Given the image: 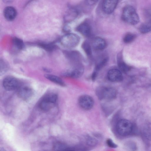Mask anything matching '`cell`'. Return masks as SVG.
<instances>
[{"label": "cell", "mask_w": 151, "mask_h": 151, "mask_svg": "<svg viewBox=\"0 0 151 151\" xmlns=\"http://www.w3.org/2000/svg\"><path fill=\"white\" fill-rule=\"evenodd\" d=\"M122 17L124 22L132 24H136L139 21V18L136 11L132 6L130 5L124 7Z\"/></svg>", "instance_id": "obj_1"}, {"label": "cell", "mask_w": 151, "mask_h": 151, "mask_svg": "<svg viewBox=\"0 0 151 151\" xmlns=\"http://www.w3.org/2000/svg\"><path fill=\"white\" fill-rule=\"evenodd\" d=\"M57 99L58 96L56 94L48 93L44 96L40 101L39 107L43 111H49L54 107Z\"/></svg>", "instance_id": "obj_2"}, {"label": "cell", "mask_w": 151, "mask_h": 151, "mask_svg": "<svg viewBox=\"0 0 151 151\" xmlns=\"http://www.w3.org/2000/svg\"><path fill=\"white\" fill-rule=\"evenodd\" d=\"M116 129L119 135L125 136L131 133L133 129V125L129 121L126 119H121L117 123Z\"/></svg>", "instance_id": "obj_3"}, {"label": "cell", "mask_w": 151, "mask_h": 151, "mask_svg": "<svg viewBox=\"0 0 151 151\" xmlns=\"http://www.w3.org/2000/svg\"><path fill=\"white\" fill-rule=\"evenodd\" d=\"M98 97L101 99L112 100L116 96V90L111 87H101L98 88L96 91Z\"/></svg>", "instance_id": "obj_4"}, {"label": "cell", "mask_w": 151, "mask_h": 151, "mask_svg": "<svg viewBox=\"0 0 151 151\" xmlns=\"http://www.w3.org/2000/svg\"><path fill=\"white\" fill-rule=\"evenodd\" d=\"M80 40V37L77 35L70 33L63 36L61 39L60 42L64 46L68 48H72L77 46Z\"/></svg>", "instance_id": "obj_5"}, {"label": "cell", "mask_w": 151, "mask_h": 151, "mask_svg": "<svg viewBox=\"0 0 151 151\" xmlns=\"http://www.w3.org/2000/svg\"><path fill=\"white\" fill-rule=\"evenodd\" d=\"M3 85L4 88L9 91L17 90L21 85L18 79L11 76H6L4 79Z\"/></svg>", "instance_id": "obj_6"}, {"label": "cell", "mask_w": 151, "mask_h": 151, "mask_svg": "<svg viewBox=\"0 0 151 151\" xmlns=\"http://www.w3.org/2000/svg\"><path fill=\"white\" fill-rule=\"evenodd\" d=\"M79 104L83 109L89 110L93 107L94 104V100L91 96L84 95L80 96L78 100Z\"/></svg>", "instance_id": "obj_7"}, {"label": "cell", "mask_w": 151, "mask_h": 151, "mask_svg": "<svg viewBox=\"0 0 151 151\" xmlns=\"http://www.w3.org/2000/svg\"><path fill=\"white\" fill-rule=\"evenodd\" d=\"M17 90L19 97L24 100L30 98L33 93L32 89L27 86L21 85Z\"/></svg>", "instance_id": "obj_8"}, {"label": "cell", "mask_w": 151, "mask_h": 151, "mask_svg": "<svg viewBox=\"0 0 151 151\" xmlns=\"http://www.w3.org/2000/svg\"><path fill=\"white\" fill-rule=\"evenodd\" d=\"M108 80L112 82H118L122 81L123 76L120 70L116 69L109 70L107 74Z\"/></svg>", "instance_id": "obj_9"}, {"label": "cell", "mask_w": 151, "mask_h": 151, "mask_svg": "<svg viewBox=\"0 0 151 151\" xmlns=\"http://www.w3.org/2000/svg\"><path fill=\"white\" fill-rule=\"evenodd\" d=\"M118 1L116 0H104L102 3V9L106 14H109L114 11L116 8Z\"/></svg>", "instance_id": "obj_10"}, {"label": "cell", "mask_w": 151, "mask_h": 151, "mask_svg": "<svg viewBox=\"0 0 151 151\" xmlns=\"http://www.w3.org/2000/svg\"><path fill=\"white\" fill-rule=\"evenodd\" d=\"M3 14L5 18L7 20L12 21L15 18L17 15V11L13 7L7 6L4 8Z\"/></svg>", "instance_id": "obj_11"}, {"label": "cell", "mask_w": 151, "mask_h": 151, "mask_svg": "<svg viewBox=\"0 0 151 151\" xmlns=\"http://www.w3.org/2000/svg\"><path fill=\"white\" fill-rule=\"evenodd\" d=\"M106 43L103 39L100 37H95L92 42V46L94 49L97 50H101L106 47Z\"/></svg>", "instance_id": "obj_12"}, {"label": "cell", "mask_w": 151, "mask_h": 151, "mask_svg": "<svg viewBox=\"0 0 151 151\" xmlns=\"http://www.w3.org/2000/svg\"><path fill=\"white\" fill-rule=\"evenodd\" d=\"M77 30L82 35L86 37L90 36L91 31L90 26L86 23H82L78 26L76 28Z\"/></svg>", "instance_id": "obj_13"}, {"label": "cell", "mask_w": 151, "mask_h": 151, "mask_svg": "<svg viewBox=\"0 0 151 151\" xmlns=\"http://www.w3.org/2000/svg\"><path fill=\"white\" fill-rule=\"evenodd\" d=\"M45 77L51 81L62 86H64L65 85L63 81L60 77L55 75L46 74Z\"/></svg>", "instance_id": "obj_14"}, {"label": "cell", "mask_w": 151, "mask_h": 151, "mask_svg": "<svg viewBox=\"0 0 151 151\" xmlns=\"http://www.w3.org/2000/svg\"><path fill=\"white\" fill-rule=\"evenodd\" d=\"M83 70L81 68H77L74 69L66 75L73 78H78L81 76L83 73Z\"/></svg>", "instance_id": "obj_15"}, {"label": "cell", "mask_w": 151, "mask_h": 151, "mask_svg": "<svg viewBox=\"0 0 151 151\" xmlns=\"http://www.w3.org/2000/svg\"><path fill=\"white\" fill-rule=\"evenodd\" d=\"M140 31L142 33H147L151 31V21L141 25L139 28Z\"/></svg>", "instance_id": "obj_16"}, {"label": "cell", "mask_w": 151, "mask_h": 151, "mask_svg": "<svg viewBox=\"0 0 151 151\" xmlns=\"http://www.w3.org/2000/svg\"><path fill=\"white\" fill-rule=\"evenodd\" d=\"M53 147L54 151H65L69 147L64 144L59 142L55 143Z\"/></svg>", "instance_id": "obj_17"}, {"label": "cell", "mask_w": 151, "mask_h": 151, "mask_svg": "<svg viewBox=\"0 0 151 151\" xmlns=\"http://www.w3.org/2000/svg\"><path fill=\"white\" fill-rule=\"evenodd\" d=\"M118 65L120 71L123 72H127L130 69V67L121 60L119 61Z\"/></svg>", "instance_id": "obj_18"}, {"label": "cell", "mask_w": 151, "mask_h": 151, "mask_svg": "<svg viewBox=\"0 0 151 151\" xmlns=\"http://www.w3.org/2000/svg\"><path fill=\"white\" fill-rule=\"evenodd\" d=\"M136 35L132 33H128L124 36L123 41L125 43H129L132 42L135 38Z\"/></svg>", "instance_id": "obj_19"}, {"label": "cell", "mask_w": 151, "mask_h": 151, "mask_svg": "<svg viewBox=\"0 0 151 151\" xmlns=\"http://www.w3.org/2000/svg\"><path fill=\"white\" fill-rule=\"evenodd\" d=\"M13 42L14 46L19 49H22L24 47V43L20 39L17 37H14L13 40Z\"/></svg>", "instance_id": "obj_20"}, {"label": "cell", "mask_w": 151, "mask_h": 151, "mask_svg": "<svg viewBox=\"0 0 151 151\" xmlns=\"http://www.w3.org/2000/svg\"><path fill=\"white\" fill-rule=\"evenodd\" d=\"M82 47L86 54L89 56L91 55V50L90 45L87 41H86L83 43L82 45Z\"/></svg>", "instance_id": "obj_21"}, {"label": "cell", "mask_w": 151, "mask_h": 151, "mask_svg": "<svg viewBox=\"0 0 151 151\" xmlns=\"http://www.w3.org/2000/svg\"><path fill=\"white\" fill-rule=\"evenodd\" d=\"M108 61L107 58H105L102 60L96 65V67L95 71L97 73V71L99 70L102 68L106 64Z\"/></svg>", "instance_id": "obj_22"}, {"label": "cell", "mask_w": 151, "mask_h": 151, "mask_svg": "<svg viewBox=\"0 0 151 151\" xmlns=\"http://www.w3.org/2000/svg\"><path fill=\"white\" fill-rule=\"evenodd\" d=\"M87 142L88 145L94 146L97 144V141L95 139L89 137L87 139Z\"/></svg>", "instance_id": "obj_23"}, {"label": "cell", "mask_w": 151, "mask_h": 151, "mask_svg": "<svg viewBox=\"0 0 151 151\" xmlns=\"http://www.w3.org/2000/svg\"><path fill=\"white\" fill-rule=\"evenodd\" d=\"M107 145L110 147L115 148L117 147L116 145L115 144L112 140L110 139H108L106 141Z\"/></svg>", "instance_id": "obj_24"}, {"label": "cell", "mask_w": 151, "mask_h": 151, "mask_svg": "<svg viewBox=\"0 0 151 151\" xmlns=\"http://www.w3.org/2000/svg\"><path fill=\"white\" fill-rule=\"evenodd\" d=\"M145 14L149 21H151V6L146 9Z\"/></svg>", "instance_id": "obj_25"}, {"label": "cell", "mask_w": 151, "mask_h": 151, "mask_svg": "<svg viewBox=\"0 0 151 151\" xmlns=\"http://www.w3.org/2000/svg\"><path fill=\"white\" fill-rule=\"evenodd\" d=\"M65 151H75V150L73 148L69 147Z\"/></svg>", "instance_id": "obj_26"}, {"label": "cell", "mask_w": 151, "mask_h": 151, "mask_svg": "<svg viewBox=\"0 0 151 151\" xmlns=\"http://www.w3.org/2000/svg\"><path fill=\"white\" fill-rule=\"evenodd\" d=\"M0 151H6V150L3 147H1L0 148Z\"/></svg>", "instance_id": "obj_27"}]
</instances>
